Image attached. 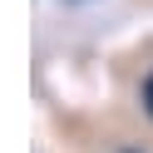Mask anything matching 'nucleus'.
Wrapping results in <instances>:
<instances>
[{
  "label": "nucleus",
  "mask_w": 153,
  "mask_h": 153,
  "mask_svg": "<svg viewBox=\"0 0 153 153\" xmlns=\"http://www.w3.org/2000/svg\"><path fill=\"white\" fill-rule=\"evenodd\" d=\"M128 153H138V148H128Z\"/></svg>",
  "instance_id": "7ed1b4c3"
},
{
  "label": "nucleus",
  "mask_w": 153,
  "mask_h": 153,
  "mask_svg": "<svg viewBox=\"0 0 153 153\" xmlns=\"http://www.w3.org/2000/svg\"><path fill=\"white\" fill-rule=\"evenodd\" d=\"M64 5H94V0H64Z\"/></svg>",
  "instance_id": "f03ea898"
},
{
  "label": "nucleus",
  "mask_w": 153,
  "mask_h": 153,
  "mask_svg": "<svg viewBox=\"0 0 153 153\" xmlns=\"http://www.w3.org/2000/svg\"><path fill=\"white\" fill-rule=\"evenodd\" d=\"M138 99H143V114L153 119V69H148V79H143V94H138Z\"/></svg>",
  "instance_id": "f257e3e1"
}]
</instances>
